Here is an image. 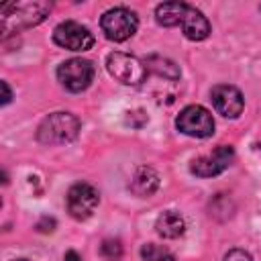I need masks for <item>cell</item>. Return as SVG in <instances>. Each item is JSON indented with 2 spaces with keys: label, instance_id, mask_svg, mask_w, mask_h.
<instances>
[{
  "label": "cell",
  "instance_id": "cell-1",
  "mask_svg": "<svg viewBox=\"0 0 261 261\" xmlns=\"http://www.w3.org/2000/svg\"><path fill=\"white\" fill-rule=\"evenodd\" d=\"M51 2H8L0 6V31L2 35L31 29L45 20L51 12Z\"/></svg>",
  "mask_w": 261,
  "mask_h": 261
},
{
  "label": "cell",
  "instance_id": "cell-2",
  "mask_svg": "<svg viewBox=\"0 0 261 261\" xmlns=\"http://www.w3.org/2000/svg\"><path fill=\"white\" fill-rule=\"evenodd\" d=\"M80 133V120L69 112H53L43 118L37 128V139L43 145L71 143Z\"/></svg>",
  "mask_w": 261,
  "mask_h": 261
},
{
  "label": "cell",
  "instance_id": "cell-3",
  "mask_svg": "<svg viewBox=\"0 0 261 261\" xmlns=\"http://www.w3.org/2000/svg\"><path fill=\"white\" fill-rule=\"evenodd\" d=\"M100 27H102V33L106 35V39L120 43V41L130 39L137 33L139 18L133 10H128L124 6H116L102 14Z\"/></svg>",
  "mask_w": 261,
  "mask_h": 261
},
{
  "label": "cell",
  "instance_id": "cell-4",
  "mask_svg": "<svg viewBox=\"0 0 261 261\" xmlns=\"http://www.w3.org/2000/svg\"><path fill=\"white\" fill-rule=\"evenodd\" d=\"M106 69L116 82L124 86H139L147 75V65L135 55L122 51H114L106 57Z\"/></svg>",
  "mask_w": 261,
  "mask_h": 261
},
{
  "label": "cell",
  "instance_id": "cell-5",
  "mask_svg": "<svg viewBox=\"0 0 261 261\" xmlns=\"http://www.w3.org/2000/svg\"><path fill=\"white\" fill-rule=\"evenodd\" d=\"M57 80L69 92H84L94 80V65L82 57L67 59L57 67Z\"/></svg>",
  "mask_w": 261,
  "mask_h": 261
},
{
  "label": "cell",
  "instance_id": "cell-6",
  "mask_svg": "<svg viewBox=\"0 0 261 261\" xmlns=\"http://www.w3.org/2000/svg\"><path fill=\"white\" fill-rule=\"evenodd\" d=\"M175 126H177V130H181L188 137L206 139V137H210L214 133V118L204 106L192 104V106H186L177 114Z\"/></svg>",
  "mask_w": 261,
  "mask_h": 261
},
{
  "label": "cell",
  "instance_id": "cell-7",
  "mask_svg": "<svg viewBox=\"0 0 261 261\" xmlns=\"http://www.w3.org/2000/svg\"><path fill=\"white\" fill-rule=\"evenodd\" d=\"M67 212L75 220H86L94 214L100 202V194L90 184H73L67 192Z\"/></svg>",
  "mask_w": 261,
  "mask_h": 261
},
{
  "label": "cell",
  "instance_id": "cell-8",
  "mask_svg": "<svg viewBox=\"0 0 261 261\" xmlns=\"http://www.w3.org/2000/svg\"><path fill=\"white\" fill-rule=\"evenodd\" d=\"M53 41L69 51H88L94 45V35L90 33L88 27L75 22V20H65L55 27L53 31Z\"/></svg>",
  "mask_w": 261,
  "mask_h": 261
},
{
  "label": "cell",
  "instance_id": "cell-9",
  "mask_svg": "<svg viewBox=\"0 0 261 261\" xmlns=\"http://www.w3.org/2000/svg\"><path fill=\"white\" fill-rule=\"evenodd\" d=\"M232 159H234V149L230 145H218L212 153L196 157L190 165V171L198 177H214L222 173L232 163Z\"/></svg>",
  "mask_w": 261,
  "mask_h": 261
},
{
  "label": "cell",
  "instance_id": "cell-10",
  "mask_svg": "<svg viewBox=\"0 0 261 261\" xmlns=\"http://www.w3.org/2000/svg\"><path fill=\"white\" fill-rule=\"evenodd\" d=\"M210 100H212L216 112L226 118H237L245 106V100H243V94L239 92V88L228 86V84L214 86L210 92Z\"/></svg>",
  "mask_w": 261,
  "mask_h": 261
},
{
  "label": "cell",
  "instance_id": "cell-11",
  "mask_svg": "<svg viewBox=\"0 0 261 261\" xmlns=\"http://www.w3.org/2000/svg\"><path fill=\"white\" fill-rule=\"evenodd\" d=\"M181 29H184V35L190 39V41H204L208 35H210V22L208 18L194 6H186V12H184V18H181Z\"/></svg>",
  "mask_w": 261,
  "mask_h": 261
},
{
  "label": "cell",
  "instance_id": "cell-12",
  "mask_svg": "<svg viewBox=\"0 0 261 261\" xmlns=\"http://www.w3.org/2000/svg\"><path fill=\"white\" fill-rule=\"evenodd\" d=\"M155 228L163 239H177L186 230V220H184V216L179 212L165 210L163 214H159V218L155 222Z\"/></svg>",
  "mask_w": 261,
  "mask_h": 261
},
{
  "label": "cell",
  "instance_id": "cell-13",
  "mask_svg": "<svg viewBox=\"0 0 261 261\" xmlns=\"http://www.w3.org/2000/svg\"><path fill=\"white\" fill-rule=\"evenodd\" d=\"M157 186H159V175L155 173V169H151L147 165L139 167L133 175V181H130V190L141 198L151 196L157 190Z\"/></svg>",
  "mask_w": 261,
  "mask_h": 261
},
{
  "label": "cell",
  "instance_id": "cell-14",
  "mask_svg": "<svg viewBox=\"0 0 261 261\" xmlns=\"http://www.w3.org/2000/svg\"><path fill=\"white\" fill-rule=\"evenodd\" d=\"M186 6V2H163L155 8V18L161 27H177L181 24Z\"/></svg>",
  "mask_w": 261,
  "mask_h": 261
},
{
  "label": "cell",
  "instance_id": "cell-15",
  "mask_svg": "<svg viewBox=\"0 0 261 261\" xmlns=\"http://www.w3.org/2000/svg\"><path fill=\"white\" fill-rule=\"evenodd\" d=\"M147 69H153L157 75H163V77H169V80H177L179 77V67L165 59V57H157V55H151L147 61H145Z\"/></svg>",
  "mask_w": 261,
  "mask_h": 261
},
{
  "label": "cell",
  "instance_id": "cell-16",
  "mask_svg": "<svg viewBox=\"0 0 261 261\" xmlns=\"http://www.w3.org/2000/svg\"><path fill=\"white\" fill-rule=\"evenodd\" d=\"M141 257H143V261H175L173 255H171L165 247L155 245V243H147V245H143V249H141Z\"/></svg>",
  "mask_w": 261,
  "mask_h": 261
},
{
  "label": "cell",
  "instance_id": "cell-17",
  "mask_svg": "<svg viewBox=\"0 0 261 261\" xmlns=\"http://www.w3.org/2000/svg\"><path fill=\"white\" fill-rule=\"evenodd\" d=\"M102 255H104L106 259H110V261L120 259V255H122V245H120V241H112V239L104 241V243H102Z\"/></svg>",
  "mask_w": 261,
  "mask_h": 261
},
{
  "label": "cell",
  "instance_id": "cell-18",
  "mask_svg": "<svg viewBox=\"0 0 261 261\" xmlns=\"http://www.w3.org/2000/svg\"><path fill=\"white\" fill-rule=\"evenodd\" d=\"M224 261H253V259H251V255H249L247 251H243V249H232V251H228V253L224 255Z\"/></svg>",
  "mask_w": 261,
  "mask_h": 261
},
{
  "label": "cell",
  "instance_id": "cell-19",
  "mask_svg": "<svg viewBox=\"0 0 261 261\" xmlns=\"http://www.w3.org/2000/svg\"><path fill=\"white\" fill-rule=\"evenodd\" d=\"M0 88H2V106H6L12 100V92H10V88H8L6 82H0Z\"/></svg>",
  "mask_w": 261,
  "mask_h": 261
},
{
  "label": "cell",
  "instance_id": "cell-20",
  "mask_svg": "<svg viewBox=\"0 0 261 261\" xmlns=\"http://www.w3.org/2000/svg\"><path fill=\"white\" fill-rule=\"evenodd\" d=\"M65 261H82V257H80V253H75V251H67V253H65Z\"/></svg>",
  "mask_w": 261,
  "mask_h": 261
},
{
  "label": "cell",
  "instance_id": "cell-21",
  "mask_svg": "<svg viewBox=\"0 0 261 261\" xmlns=\"http://www.w3.org/2000/svg\"><path fill=\"white\" fill-rule=\"evenodd\" d=\"M14 261H27V259H14Z\"/></svg>",
  "mask_w": 261,
  "mask_h": 261
}]
</instances>
